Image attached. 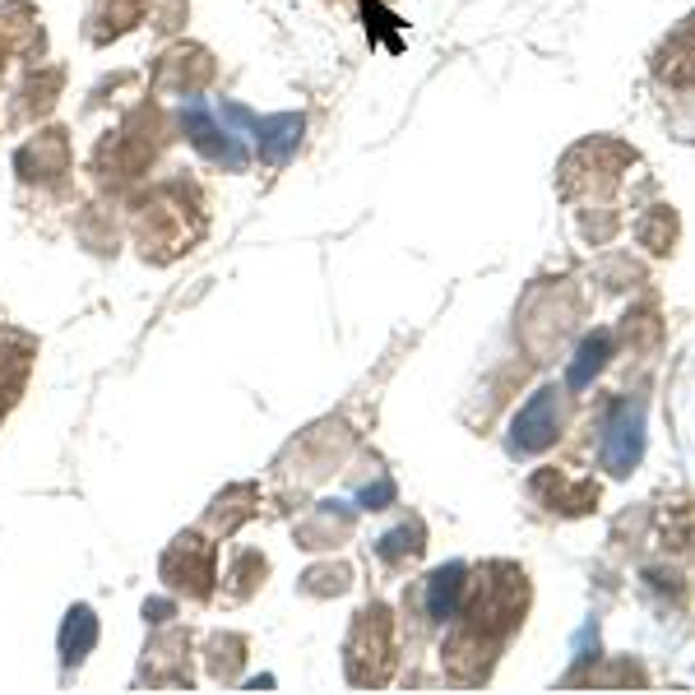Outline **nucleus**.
<instances>
[{
    "instance_id": "obj_5",
    "label": "nucleus",
    "mask_w": 695,
    "mask_h": 695,
    "mask_svg": "<svg viewBox=\"0 0 695 695\" xmlns=\"http://www.w3.org/2000/svg\"><path fill=\"white\" fill-rule=\"evenodd\" d=\"M256 144H260L264 163H283L302 144V116H293V111L264 116V121H256Z\"/></svg>"
},
{
    "instance_id": "obj_4",
    "label": "nucleus",
    "mask_w": 695,
    "mask_h": 695,
    "mask_svg": "<svg viewBox=\"0 0 695 695\" xmlns=\"http://www.w3.org/2000/svg\"><path fill=\"white\" fill-rule=\"evenodd\" d=\"M144 10H149V0H98L93 14H89V43L103 47V43H111V37L130 33L144 19Z\"/></svg>"
},
{
    "instance_id": "obj_7",
    "label": "nucleus",
    "mask_w": 695,
    "mask_h": 695,
    "mask_svg": "<svg viewBox=\"0 0 695 695\" xmlns=\"http://www.w3.org/2000/svg\"><path fill=\"white\" fill-rule=\"evenodd\" d=\"M93 640H98V622H93L89 608H74L70 622L61 631V653H66V668L70 663H84V653L93 649Z\"/></svg>"
},
{
    "instance_id": "obj_3",
    "label": "nucleus",
    "mask_w": 695,
    "mask_h": 695,
    "mask_svg": "<svg viewBox=\"0 0 695 695\" xmlns=\"http://www.w3.org/2000/svg\"><path fill=\"white\" fill-rule=\"evenodd\" d=\"M209 80H214V56L204 47H177L158 61V89H167V93H186L190 98Z\"/></svg>"
},
{
    "instance_id": "obj_9",
    "label": "nucleus",
    "mask_w": 695,
    "mask_h": 695,
    "mask_svg": "<svg viewBox=\"0 0 695 695\" xmlns=\"http://www.w3.org/2000/svg\"><path fill=\"white\" fill-rule=\"evenodd\" d=\"M61 80H66V74L61 70H47V74H33V80L24 84V93H19V98H24V103H19V116H28V111H37V116H43V111H51V93L56 89H61Z\"/></svg>"
},
{
    "instance_id": "obj_1",
    "label": "nucleus",
    "mask_w": 695,
    "mask_h": 695,
    "mask_svg": "<svg viewBox=\"0 0 695 695\" xmlns=\"http://www.w3.org/2000/svg\"><path fill=\"white\" fill-rule=\"evenodd\" d=\"M645 455V403L622 399L612 403V413L603 422V469L608 473H631Z\"/></svg>"
},
{
    "instance_id": "obj_10",
    "label": "nucleus",
    "mask_w": 695,
    "mask_h": 695,
    "mask_svg": "<svg viewBox=\"0 0 695 695\" xmlns=\"http://www.w3.org/2000/svg\"><path fill=\"white\" fill-rule=\"evenodd\" d=\"M149 24L153 33H177L186 24V0H149Z\"/></svg>"
},
{
    "instance_id": "obj_2",
    "label": "nucleus",
    "mask_w": 695,
    "mask_h": 695,
    "mask_svg": "<svg viewBox=\"0 0 695 695\" xmlns=\"http://www.w3.org/2000/svg\"><path fill=\"white\" fill-rule=\"evenodd\" d=\"M556 427H562V394L552 390H538L525 409L515 413L510 422V455H538L556 440Z\"/></svg>"
},
{
    "instance_id": "obj_6",
    "label": "nucleus",
    "mask_w": 695,
    "mask_h": 695,
    "mask_svg": "<svg viewBox=\"0 0 695 695\" xmlns=\"http://www.w3.org/2000/svg\"><path fill=\"white\" fill-rule=\"evenodd\" d=\"M608 353H612V339H608V334H593V339L579 343V353H575L570 372H566V385H570V390H585V385H589L598 372H603Z\"/></svg>"
},
{
    "instance_id": "obj_8",
    "label": "nucleus",
    "mask_w": 695,
    "mask_h": 695,
    "mask_svg": "<svg viewBox=\"0 0 695 695\" xmlns=\"http://www.w3.org/2000/svg\"><path fill=\"white\" fill-rule=\"evenodd\" d=\"M459 589H463V566H446L432 575L427 585V612L436 616V622H446V616H455L459 608Z\"/></svg>"
}]
</instances>
